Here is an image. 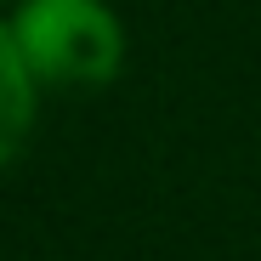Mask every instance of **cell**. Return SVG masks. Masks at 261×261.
<instances>
[{"label":"cell","mask_w":261,"mask_h":261,"mask_svg":"<svg viewBox=\"0 0 261 261\" xmlns=\"http://www.w3.org/2000/svg\"><path fill=\"white\" fill-rule=\"evenodd\" d=\"M0 6H6V0H0Z\"/></svg>","instance_id":"cell-3"},{"label":"cell","mask_w":261,"mask_h":261,"mask_svg":"<svg viewBox=\"0 0 261 261\" xmlns=\"http://www.w3.org/2000/svg\"><path fill=\"white\" fill-rule=\"evenodd\" d=\"M34 108H40V80L17 46L12 23H0V170L23 153L29 130H34Z\"/></svg>","instance_id":"cell-2"},{"label":"cell","mask_w":261,"mask_h":261,"mask_svg":"<svg viewBox=\"0 0 261 261\" xmlns=\"http://www.w3.org/2000/svg\"><path fill=\"white\" fill-rule=\"evenodd\" d=\"M12 34L51 91H102L125 63V29L102 0H17Z\"/></svg>","instance_id":"cell-1"}]
</instances>
